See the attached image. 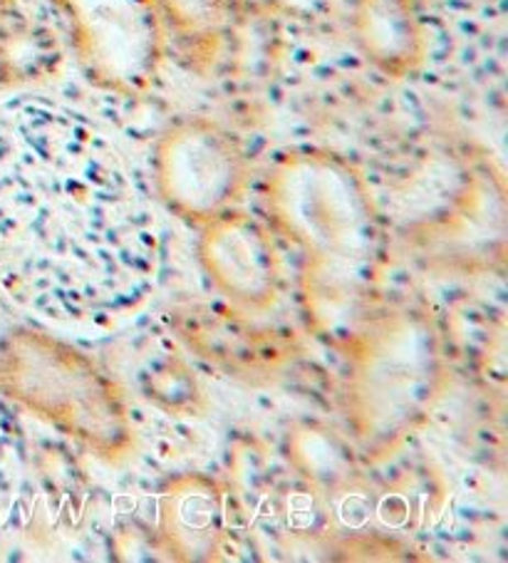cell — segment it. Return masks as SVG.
Masks as SVG:
<instances>
[{"instance_id": "obj_13", "label": "cell", "mask_w": 508, "mask_h": 563, "mask_svg": "<svg viewBox=\"0 0 508 563\" xmlns=\"http://www.w3.org/2000/svg\"><path fill=\"white\" fill-rule=\"evenodd\" d=\"M162 18H169L187 37L211 35L221 21L223 0H156Z\"/></svg>"}, {"instance_id": "obj_3", "label": "cell", "mask_w": 508, "mask_h": 563, "mask_svg": "<svg viewBox=\"0 0 508 563\" xmlns=\"http://www.w3.org/2000/svg\"><path fill=\"white\" fill-rule=\"evenodd\" d=\"M340 343L347 422L367 452L387 454L427 420L444 393L442 335L429 316L395 308L357 318Z\"/></svg>"}, {"instance_id": "obj_12", "label": "cell", "mask_w": 508, "mask_h": 563, "mask_svg": "<svg viewBox=\"0 0 508 563\" xmlns=\"http://www.w3.org/2000/svg\"><path fill=\"white\" fill-rule=\"evenodd\" d=\"M288 452L302 477L316 487L338 492L355 477V462L350 452L330 432L320 427H300L288 437Z\"/></svg>"}, {"instance_id": "obj_15", "label": "cell", "mask_w": 508, "mask_h": 563, "mask_svg": "<svg viewBox=\"0 0 508 563\" xmlns=\"http://www.w3.org/2000/svg\"><path fill=\"white\" fill-rule=\"evenodd\" d=\"M13 3H15V0H0V21H3V18H5L8 13H11Z\"/></svg>"}, {"instance_id": "obj_8", "label": "cell", "mask_w": 508, "mask_h": 563, "mask_svg": "<svg viewBox=\"0 0 508 563\" xmlns=\"http://www.w3.org/2000/svg\"><path fill=\"white\" fill-rule=\"evenodd\" d=\"M199 261L233 308L263 313L278 298L280 261L268 231L243 213H221L201 227Z\"/></svg>"}, {"instance_id": "obj_2", "label": "cell", "mask_w": 508, "mask_h": 563, "mask_svg": "<svg viewBox=\"0 0 508 563\" xmlns=\"http://www.w3.org/2000/svg\"><path fill=\"white\" fill-rule=\"evenodd\" d=\"M263 201L273 227L308 258L312 320L338 335L377 258L379 223L365 179L340 154L298 150L273 164Z\"/></svg>"}, {"instance_id": "obj_1", "label": "cell", "mask_w": 508, "mask_h": 563, "mask_svg": "<svg viewBox=\"0 0 508 563\" xmlns=\"http://www.w3.org/2000/svg\"><path fill=\"white\" fill-rule=\"evenodd\" d=\"M159 221L124 154L43 97L0 102V286L63 325H114L152 298Z\"/></svg>"}, {"instance_id": "obj_11", "label": "cell", "mask_w": 508, "mask_h": 563, "mask_svg": "<svg viewBox=\"0 0 508 563\" xmlns=\"http://www.w3.org/2000/svg\"><path fill=\"white\" fill-rule=\"evenodd\" d=\"M134 385L144 400L154 402L172 415H199L203 397L191 365L177 345L156 338L146 341L134 361Z\"/></svg>"}, {"instance_id": "obj_10", "label": "cell", "mask_w": 508, "mask_h": 563, "mask_svg": "<svg viewBox=\"0 0 508 563\" xmlns=\"http://www.w3.org/2000/svg\"><path fill=\"white\" fill-rule=\"evenodd\" d=\"M353 33L363 55L389 77H407L427 57L415 0H355Z\"/></svg>"}, {"instance_id": "obj_7", "label": "cell", "mask_w": 508, "mask_h": 563, "mask_svg": "<svg viewBox=\"0 0 508 563\" xmlns=\"http://www.w3.org/2000/svg\"><path fill=\"white\" fill-rule=\"evenodd\" d=\"M172 328L203 363L249 385L278 380L296 353L286 335L253 323L251 313L233 306H187L174 313Z\"/></svg>"}, {"instance_id": "obj_9", "label": "cell", "mask_w": 508, "mask_h": 563, "mask_svg": "<svg viewBox=\"0 0 508 563\" xmlns=\"http://www.w3.org/2000/svg\"><path fill=\"white\" fill-rule=\"evenodd\" d=\"M159 541L174 561H217L229 519L223 492L203 474H184L159 494Z\"/></svg>"}, {"instance_id": "obj_4", "label": "cell", "mask_w": 508, "mask_h": 563, "mask_svg": "<svg viewBox=\"0 0 508 563\" xmlns=\"http://www.w3.org/2000/svg\"><path fill=\"white\" fill-rule=\"evenodd\" d=\"M0 395L107 464L132 454L130 412L110 373L45 330L13 328L0 338Z\"/></svg>"}, {"instance_id": "obj_5", "label": "cell", "mask_w": 508, "mask_h": 563, "mask_svg": "<svg viewBox=\"0 0 508 563\" xmlns=\"http://www.w3.org/2000/svg\"><path fill=\"white\" fill-rule=\"evenodd\" d=\"M152 174L164 207L203 227L241 201L251 172L246 152L221 124L181 120L156 140Z\"/></svg>"}, {"instance_id": "obj_6", "label": "cell", "mask_w": 508, "mask_h": 563, "mask_svg": "<svg viewBox=\"0 0 508 563\" xmlns=\"http://www.w3.org/2000/svg\"><path fill=\"white\" fill-rule=\"evenodd\" d=\"M73 27V45L95 85L140 95L164 57V18L156 0H53Z\"/></svg>"}, {"instance_id": "obj_14", "label": "cell", "mask_w": 508, "mask_h": 563, "mask_svg": "<svg viewBox=\"0 0 508 563\" xmlns=\"http://www.w3.org/2000/svg\"><path fill=\"white\" fill-rule=\"evenodd\" d=\"M13 497H15L13 444H11V437L5 432V427L0 424V527H3V521L13 509Z\"/></svg>"}]
</instances>
